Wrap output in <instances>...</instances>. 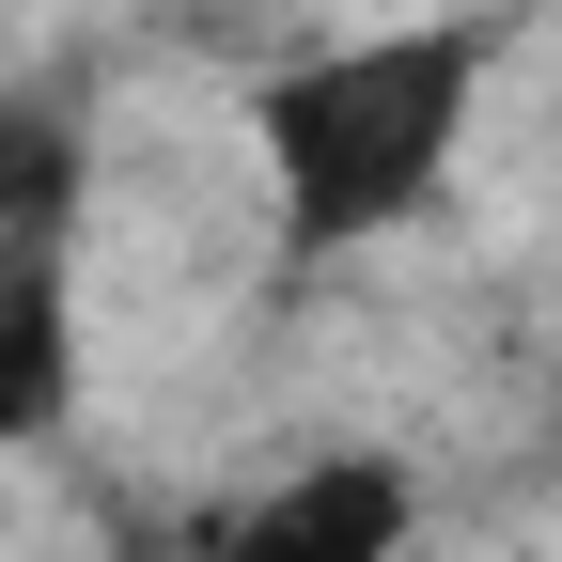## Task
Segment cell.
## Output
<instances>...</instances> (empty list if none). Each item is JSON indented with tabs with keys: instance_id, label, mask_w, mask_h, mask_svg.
Returning <instances> with one entry per match:
<instances>
[{
	"instance_id": "cell-1",
	"label": "cell",
	"mask_w": 562,
	"mask_h": 562,
	"mask_svg": "<svg viewBox=\"0 0 562 562\" xmlns=\"http://www.w3.org/2000/svg\"><path fill=\"white\" fill-rule=\"evenodd\" d=\"M484 63H501V32H484V16L297 47V63L250 94V157H266V203H281V250H297V266L391 250L422 203L453 188V157H469Z\"/></svg>"
},
{
	"instance_id": "cell-2",
	"label": "cell",
	"mask_w": 562,
	"mask_h": 562,
	"mask_svg": "<svg viewBox=\"0 0 562 562\" xmlns=\"http://www.w3.org/2000/svg\"><path fill=\"white\" fill-rule=\"evenodd\" d=\"M406 547H422V484L391 453H297L220 516L203 562H406Z\"/></svg>"
},
{
	"instance_id": "cell-3",
	"label": "cell",
	"mask_w": 562,
	"mask_h": 562,
	"mask_svg": "<svg viewBox=\"0 0 562 562\" xmlns=\"http://www.w3.org/2000/svg\"><path fill=\"white\" fill-rule=\"evenodd\" d=\"M79 391V235H0V438H47Z\"/></svg>"
},
{
	"instance_id": "cell-4",
	"label": "cell",
	"mask_w": 562,
	"mask_h": 562,
	"mask_svg": "<svg viewBox=\"0 0 562 562\" xmlns=\"http://www.w3.org/2000/svg\"><path fill=\"white\" fill-rule=\"evenodd\" d=\"M0 235H79V110L0 94Z\"/></svg>"
}]
</instances>
